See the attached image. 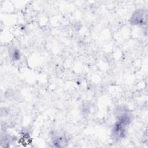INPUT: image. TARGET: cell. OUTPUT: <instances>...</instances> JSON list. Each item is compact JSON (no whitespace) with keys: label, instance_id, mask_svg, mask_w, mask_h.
Here are the masks:
<instances>
[{"label":"cell","instance_id":"obj_1","mask_svg":"<svg viewBox=\"0 0 148 148\" xmlns=\"http://www.w3.org/2000/svg\"><path fill=\"white\" fill-rule=\"evenodd\" d=\"M131 121V118L127 112L122 113L116 122L113 129V134L117 139H120L124 136L127 127Z\"/></svg>","mask_w":148,"mask_h":148},{"label":"cell","instance_id":"obj_2","mask_svg":"<svg viewBox=\"0 0 148 148\" xmlns=\"http://www.w3.org/2000/svg\"><path fill=\"white\" fill-rule=\"evenodd\" d=\"M10 57L13 61H18L20 58V51L17 49H13L10 52Z\"/></svg>","mask_w":148,"mask_h":148}]
</instances>
